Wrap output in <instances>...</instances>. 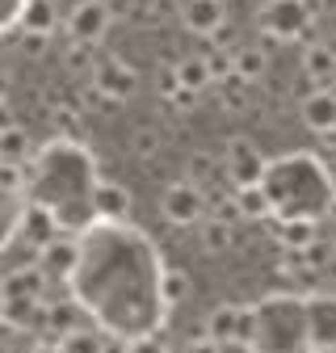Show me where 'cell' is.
<instances>
[{"mask_svg":"<svg viewBox=\"0 0 336 353\" xmlns=\"http://www.w3.org/2000/svg\"><path fill=\"white\" fill-rule=\"evenodd\" d=\"M231 72L244 80V84H252V80H261L265 72H269V55L261 51V47H231Z\"/></svg>","mask_w":336,"mask_h":353,"instance_id":"cell-20","label":"cell"},{"mask_svg":"<svg viewBox=\"0 0 336 353\" xmlns=\"http://www.w3.org/2000/svg\"><path fill=\"white\" fill-rule=\"evenodd\" d=\"M277 236L286 248H307L315 240V223H303V219H277Z\"/></svg>","mask_w":336,"mask_h":353,"instance_id":"cell-27","label":"cell"},{"mask_svg":"<svg viewBox=\"0 0 336 353\" xmlns=\"http://www.w3.org/2000/svg\"><path fill=\"white\" fill-rule=\"evenodd\" d=\"M303 76L315 88H328L336 80V47H328V42H311V47L303 51Z\"/></svg>","mask_w":336,"mask_h":353,"instance_id":"cell-17","label":"cell"},{"mask_svg":"<svg viewBox=\"0 0 336 353\" xmlns=\"http://www.w3.org/2000/svg\"><path fill=\"white\" fill-rule=\"evenodd\" d=\"M38 324L51 332V341H59L63 332H72V328H76L72 307H67V303H47V307H42V316H38Z\"/></svg>","mask_w":336,"mask_h":353,"instance_id":"cell-25","label":"cell"},{"mask_svg":"<svg viewBox=\"0 0 336 353\" xmlns=\"http://www.w3.org/2000/svg\"><path fill=\"white\" fill-rule=\"evenodd\" d=\"M185 294H189V274H185V270H164V278H160V299H164L168 312H173L177 303H185Z\"/></svg>","mask_w":336,"mask_h":353,"instance_id":"cell-26","label":"cell"},{"mask_svg":"<svg viewBox=\"0 0 336 353\" xmlns=\"http://www.w3.org/2000/svg\"><path fill=\"white\" fill-rule=\"evenodd\" d=\"M34 265H38L47 278H72V270H76V240L55 236L51 244L38 248V261H34Z\"/></svg>","mask_w":336,"mask_h":353,"instance_id":"cell-16","label":"cell"},{"mask_svg":"<svg viewBox=\"0 0 336 353\" xmlns=\"http://www.w3.org/2000/svg\"><path fill=\"white\" fill-rule=\"evenodd\" d=\"M248 336H252V307L223 303V307L210 312L206 341H215V345H248Z\"/></svg>","mask_w":336,"mask_h":353,"instance_id":"cell-9","label":"cell"},{"mask_svg":"<svg viewBox=\"0 0 336 353\" xmlns=\"http://www.w3.org/2000/svg\"><path fill=\"white\" fill-rule=\"evenodd\" d=\"M109 21H114L109 0H80V5L67 13V34H72V42L97 47L105 38V30H109Z\"/></svg>","mask_w":336,"mask_h":353,"instance_id":"cell-10","label":"cell"},{"mask_svg":"<svg viewBox=\"0 0 336 353\" xmlns=\"http://www.w3.org/2000/svg\"><path fill=\"white\" fill-rule=\"evenodd\" d=\"M252 353H311V328H307V299L273 294L252 307Z\"/></svg>","mask_w":336,"mask_h":353,"instance_id":"cell-4","label":"cell"},{"mask_svg":"<svg viewBox=\"0 0 336 353\" xmlns=\"http://www.w3.org/2000/svg\"><path fill=\"white\" fill-rule=\"evenodd\" d=\"M47 294V274L38 265H17L0 278V303H42Z\"/></svg>","mask_w":336,"mask_h":353,"instance_id":"cell-11","label":"cell"},{"mask_svg":"<svg viewBox=\"0 0 336 353\" xmlns=\"http://www.w3.org/2000/svg\"><path fill=\"white\" fill-rule=\"evenodd\" d=\"M231 240H235L231 223H223V219H202V244H206V252H223Z\"/></svg>","mask_w":336,"mask_h":353,"instance_id":"cell-30","label":"cell"},{"mask_svg":"<svg viewBox=\"0 0 336 353\" xmlns=\"http://www.w3.org/2000/svg\"><path fill=\"white\" fill-rule=\"evenodd\" d=\"M257 21L277 42H299L315 26V9H311V0H265Z\"/></svg>","mask_w":336,"mask_h":353,"instance_id":"cell-5","label":"cell"},{"mask_svg":"<svg viewBox=\"0 0 336 353\" xmlns=\"http://www.w3.org/2000/svg\"><path fill=\"white\" fill-rule=\"evenodd\" d=\"M173 72H177V80H181V88H185L189 97H198L202 88L215 84V76H210V68H206V59H202V55H185Z\"/></svg>","mask_w":336,"mask_h":353,"instance_id":"cell-21","label":"cell"},{"mask_svg":"<svg viewBox=\"0 0 336 353\" xmlns=\"http://www.w3.org/2000/svg\"><path fill=\"white\" fill-rule=\"evenodd\" d=\"M55 345H59V353H105V341H101V332H93V328H72V332H63Z\"/></svg>","mask_w":336,"mask_h":353,"instance_id":"cell-24","label":"cell"},{"mask_svg":"<svg viewBox=\"0 0 336 353\" xmlns=\"http://www.w3.org/2000/svg\"><path fill=\"white\" fill-rule=\"evenodd\" d=\"M126 353H168V349H164V341H156V336H135L131 345H126Z\"/></svg>","mask_w":336,"mask_h":353,"instance_id":"cell-33","label":"cell"},{"mask_svg":"<svg viewBox=\"0 0 336 353\" xmlns=\"http://www.w3.org/2000/svg\"><path fill=\"white\" fill-rule=\"evenodd\" d=\"M181 21L198 38H215L227 26V5L223 0H181Z\"/></svg>","mask_w":336,"mask_h":353,"instance_id":"cell-12","label":"cell"},{"mask_svg":"<svg viewBox=\"0 0 336 353\" xmlns=\"http://www.w3.org/2000/svg\"><path fill=\"white\" fill-rule=\"evenodd\" d=\"M30 353H59V345H55V341H42V345H34Z\"/></svg>","mask_w":336,"mask_h":353,"instance_id":"cell-38","label":"cell"},{"mask_svg":"<svg viewBox=\"0 0 336 353\" xmlns=\"http://www.w3.org/2000/svg\"><path fill=\"white\" fill-rule=\"evenodd\" d=\"M223 5H227V0H223Z\"/></svg>","mask_w":336,"mask_h":353,"instance_id":"cell-41","label":"cell"},{"mask_svg":"<svg viewBox=\"0 0 336 353\" xmlns=\"http://www.w3.org/2000/svg\"><path fill=\"white\" fill-rule=\"evenodd\" d=\"M299 118L315 135H336V88H311L299 101Z\"/></svg>","mask_w":336,"mask_h":353,"instance_id":"cell-13","label":"cell"},{"mask_svg":"<svg viewBox=\"0 0 336 353\" xmlns=\"http://www.w3.org/2000/svg\"><path fill=\"white\" fill-rule=\"evenodd\" d=\"M185 353H223V345H215V341L198 336V341H189V349H185Z\"/></svg>","mask_w":336,"mask_h":353,"instance_id":"cell-35","label":"cell"},{"mask_svg":"<svg viewBox=\"0 0 336 353\" xmlns=\"http://www.w3.org/2000/svg\"><path fill=\"white\" fill-rule=\"evenodd\" d=\"M21 47H25V55H42V51H47V38H38V34H25V42H21Z\"/></svg>","mask_w":336,"mask_h":353,"instance_id":"cell-36","label":"cell"},{"mask_svg":"<svg viewBox=\"0 0 336 353\" xmlns=\"http://www.w3.org/2000/svg\"><path fill=\"white\" fill-rule=\"evenodd\" d=\"M160 214L173 228H198L206 219V190L193 181H177L160 194Z\"/></svg>","mask_w":336,"mask_h":353,"instance_id":"cell-7","label":"cell"},{"mask_svg":"<svg viewBox=\"0 0 336 353\" xmlns=\"http://www.w3.org/2000/svg\"><path fill=\"white\" fill-rule=\"evenodd\" d=\"M235 214H244V219H269V202H265V194H261V185H252V190H235Z\"/></svg>","mask_w":336,"mask_h":353,"instance_id":"cell-28","label":"cell"},{"mask_svg":"<svg viewBox=\"0 0 336 353\" xmlns=\"http://www.w3.org/2000/svg\"><path fill=\"white\" fill-rule=\"evenodd\" d=\"M17 236H25L30 244H38V248H42V244H51V240L59 236V228H55V219H51L47 210L30 202V206H25V214H21V228H17Z\"/></svg>","mask_w":336,"mask_h":353,"instance_id":"cell-19","label":"cell"},{"mask_svg":"<svg viewBox=\"0 0 336 353\" xmlns=\"http://www.w3.org/2000/svg\"><path fill=\"white\" fill-rule=\"evenodd\" d=\"M131 148H135V156H156V148H160L156 130H135V135H131Z\"/></svg>","mask_w":336,"mask_h":353,"instance_id":"cell-32","label":"cell"},{"mask_svg":"<svg viewBox=\"0 0 336 353\" xmlns=\"http://www.w3.org/2000/svg\"><path fill=\"white\" fill-rule=\"evenodd\" d=\"M34 152L30 135L21 126H9V130H0V164H25Z\"/></svg>","mask_w":336,"mask_h":353,"instance_id":"cell-23","label":"cell"},{"mask_svg":"<svg viewBox=\"0 0 336 353\" xmlns=\"http://www.w3.org/2000/svg\"><path fill=\"white\" fill-rule=\"evenodd\" d=\"M5 97H9V72L0 68V101H5Z\"/></svg>","mask_w":336,"mask_h":353,"instance_id":"cell-39","label":"cell"},{"mask_svg":"<svg viewBox=\"0 0 336 353\" xmlns=\"http://www.w3.org/2000/svg\"><path fill=\"white\" fill-rule=\"evenodd\" d=\"M156 88H160V97L168 101V105H177V110H189V93H185V88H181V80H177V72L173 68H164L160 76H156Z\"/></svg>","mask_w":336,"mask_h":353,"instance_id":"cell-29","label":"cell"},{"mask_svg":"<svg viewBox=\"0 0 336 353\" xmlns=\"http://www.w3.org/2000/svg\"><path fill=\"white\" fill-rule=\"evenodd\" d=\"M93 214H97V223H126L131 219V194H126V185L101 181L93 194Z\"/></svg>","mask_w":336,"mask_h":353,"instance_id":"cell-15","label":"cell"},{"mask_svg":"<svg viewBox=\"0 0 336 353\" xmlns=\"http://www.w3.org/2000/svg\"><path fill=\"white\" fill-rule=\"evenodd\" d=\"M21 26L25 34H38V38H51L55 26H59V9H55V0H21Z\"/></svg>","mask_w":336,"mask_h":353,"instance_id":"cell-18","label":"cell"},{"mask_svg":"<svg viewBox=\"0 0 336 353\" xmlns=\"http://www.w3.org/2000/svg\"><path fill=\"white\" fill-rule=\"evenodd\" d=\"M307 328H311V349L336 345V299L332 294L307 299Z\"/></svg>","mask_w":336,"mask_h":353,"instance_id":"cell-14","label":"cell"},{"mask_svg":"<svg viewBox=\"0 0 336 353\" xmlns=\"http://www.w3.org/2000/svg\"><path fill=\"white\" fill-rule=\"evenodd\" d=\"M135 88H139V72L126 63V59L109 55V59H97V63H93V93H97L109 110L122 105V101H131Z\"/></svg>","mask_w":336,"mask_h":353,"instance_id":"cell-6","label":"cell"},{"mask_svg":"<svg viewBox=\"0 0 336 353\" xmlns=\"http://www.w3.org/2000/svg\"><path fill=\"white\" fill-rule=\"evenodd\" d=\"M261 194L269 202L273 219H303V223H319V219L336 206V181L324 160L307 152H290L265 164Z\"/></svg>","mask_w":336,"mask_h":353,"instance_id":"cell-3","label":"cell"},{"mask_svg":"<svg viewBox=\"0 0 336 353\" xmlns=\"http://www.w3.org/2000/svg\"><path fill=\"white\" fill-rule=\"evenodd\" d=\"M311 353H336V345H328V349H311Z\"/></svg>","mask_w":336,"mask_h":353,"instance_id":"cell-40","label":"cell"},{"mask_svg":"<svg viewBox=\"0 0 336 353\" xmlns=\"http://www.w3.org/2000/svg\"><path fill=\"white\" fill-rule=\"evenodd\" d=\"M0 190H5V194H21L25 190V168L21 164H0Z\"/></svg>","mask_w":336,"mask_h":353,"instance_id":"cell-31","label":"cell"},{"mask_svg":"<svg viewBox=\"0 0 336 353\" xmlns=\"http://www.w3.org/2000/svg\"><path fill=\"white\" fill-rule=\"evenodd\" d=\"M265 156L261 148L252 143V139H227V152H223V172H227V181L235 190H252V185H261V176H265Z\"/></svg>","mask_w":336,"mask_h":353,"instance_id":"cell-8","label":"cell"},{"mask_svg":"<svg viewBox=\"0 0 336 353\" xmlns=\"http://www.w3.org/2000/svg\"><path fill=\"white\" fill-rule=\"evenodd\" d=\"M9 126H17L13 122V110H9V101H0V130H9Z\"/></svg>","mask_w":336,"mask_h":353,"instance_id":"cell-37","label":"cell"},{"mask_svg":"<svg viewBox=\"0 0 336 353\" xmlns=\"http://www.w3.org/2000/svg\"><path fill=\"white\" fill-rule=\"evenodd\" d=\"M160 256L131 223H93L76 240V299L118 336H151L168 307L160 299Z\"/></svg>","mask_w":336,"mask_h":353,"instance_id":"cell-1","label":"cell"},{"mask_svg":"<svg viewBox=\"0 0 336 353\" xmlns=\"http://www.w3.org/2000/svg\"><path fill=\"white\" fill-rule=\"evenodd\" d=\"M67 59H72L76 68H89V63H93V47H84V42H72V51H67Z\"/></svg>","mask_w":336,"mask_h":353,"instance_id":"cell-34","label":"cell"},{"mask_svg":"<svg viewBox=\"0 0 336 353\" xmlns=\"http://www.w3.org/2000/svg\"><path fill=\"white\" fill-rule=\"evenodd\" d=\"M101 185V172L80 139L59 135L38 152L34 168L25 172V190L34 194V206H42L59 232H89L97 223L93 194Z\"/></svg>","mask_w":336,"mask_h":353,"instance_id":"cell-2","label":"cell"},{"mask_svg":"<svg viewBox=\"0 0 336 353\" xmlns=\"http://www.w3.org/2000/svg\"><path fill=\"white\" fill-rule=\"evenodd\" d=\"M21 214H25V206H21V194H5V190H0V248H9V244L17 240Z\"/></svg>","mask_w":336,"mask_h":353,"instance_id":"cell-22","label":"cell"}]
</instances>
